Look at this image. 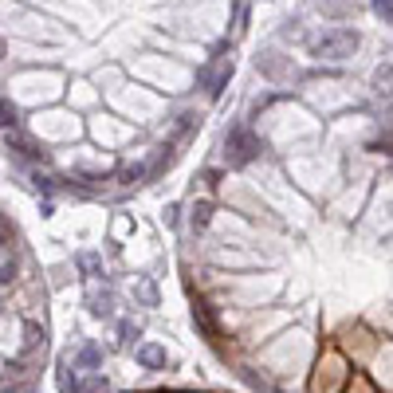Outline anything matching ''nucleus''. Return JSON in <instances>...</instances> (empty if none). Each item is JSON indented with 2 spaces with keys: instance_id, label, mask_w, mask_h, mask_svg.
<instances>
[{
  "instance_id": "nucleus-1",
  "label": "nucleus",
  "mask_w": 393,
  "mask_h": 393,
  "mask_svg": "<svg viewBox=\"0 0 393 393\" xmlns=\"http://www.w3.org/2000/svg\"><path fill=\"white\" fill-rule=\"evenodd\" d=\"M358 32L354 28H334V32H323L315 43H311V55L315 60H331V63H342L350 60L354 52H358Z\"/></svg>"
},
{
  "instance_id": "nucleus-2",
  "label": "nucleus",
  "mask_w": 393,
  "mask_h": 393,
  "mask_svg": "<svg viewBox=\"0 0 393 393\" xmlns=\"http://www.w3.org/2000/svg\"><path fill=\"white\" fill-rule=\"evenodd\" d=\"M256 154H260V138L252 134V130H228V138H224V157H228V165H248Z\"/></svg>"
},
{
  "instance_id": "nucleus-3",
  "label": "nucleus",
  "mask_w": 393,
  "mask_h": 393,
  "mask_svg": "<svg viewBox=\"0 0 393 393\" xmlns=\"http://www.w3.org/2000/svg\"><path fill=\"white\" fill-rule=\"evenodd\" d=\"M75 264H79V272H83L87 283H99V279H103V256H99V252H79Z\"/></svg>"
},
{
  "instance_id": "nucleus-4",
  "label": "nucleus",
  "mask_w": 393,
  "mask_h": 393,
  "mask_svg": "<svg viewBox=\"0 0 393 393\" xmlns=\"http://www.w3.org/2000/svg\"><path fill=\"white\" fill-rule=\"evenodd\" d=\"M134 358L142 362L145 370H162L165 366V346H157V342H142L134 350Z\"/></svg>"
},
{
  "instance_id": "nucleus-5",
  "label": "nucleus",
  "mask_w": 393,
  "mask_h": 393,
  "mask_svg": "<svg viewBox=\"0 0 393 393\" xmlns=\"http://www.w3.org/2000/svg\"><path fill=\"white\" fill-rule=\"evenodd\" d=\"M55 382H60V393H83V382H79L75 366H71V358L60 362V374H55Z\"/></svg>"
},
{
  "instance_id": "nucleus-6",
  "label": "nucleus",
  "mask_w": 393,
  "mask_h": 393,
  "mask_svg": "<svg viewBox=\"0 0 393 393\" xmlns=\"http://www.w3.org/2000/svg\"><path fill=\"white\" fill-rule=\"evenodd\" d=\"M99 362H103V350H99L94 342H83V346H79V354L71 358V366H75V370H94Z\"/></svg>"
},
{
  "instance_id": "nucleus-7",
  "label": "nucleus",
  "mask_w": 393,
  "mask_h": 393,
  "mask_svg": "<svg viewBox=\"0 0 393 393\" xmlns=\"http://www.w3.org/2000/svg\"><path fill=\"white\" fill-rule=\"evenodd\" d=\"M87 303H91V315L94 319H111L114 315V295H111V291H103V295H99V291H91V295H87Z\"/></svg>"
},
{
  "instance_id": "nucleus-8",
  "label": "nucleus",
  "mask_w": 393,
  "mask_h": 393,
  "mask_svg": "<svg viewBox=\"0 0 393 393\" xmlns=\"http://www.w3.org/2000/svg\"><path fill=\"white\" fill-rule=\"evenodd\" d=\"M189 221H193V232H205L209 221H213V201H196V205H193V216H189Z\"/></svg>"
},
{
  "instance_id": "nucleus-9",
  "label": "nucleus",
  "mask_w": 393,
  "mask_h": 393,
  "mask_svg": "<svg viewBox=\"0 0 393 393\" xmlns=\"http://www.w3.org/2000/svg\"><path fill=\"white\" fill-rule=\"evenodd\" d=\"M374 91L377 94H393V63H382L374 71Z\"/></svg>"
},
{
  "instance_id": "nucleus-10",
  "label": "nucleus",
  "mask_w": 393,
  "mask_h": 393,
  "mask_svg": "<svg viewBox=\"0 0 393 393\" xmlns=\"http://www.w3.org/2000/svg\"><path fill=\"white\" fill-rule=\"evenodd\" d=\"M134 295L145 303V307H157V287H154V279H142V283L134 287Z\"/></svg>"
},
{
  "instance_id": "nucleus-11",
  "label": "nucleus",
  "mask_w": 393,
  "mask_h": 393,
  "mask_svg": "<svg viewBox=\"0 0 393 393\" xmlns=\"http://www.w3.org/2000/svg\"><path fill=\"white\" fill-rule=\"evenodd\" d=\"M16 126V106L9 99H0V130H12Z\"/></svg>"
},
{
  "instance_id": "nucleus-12",
  "label": "nucleus",
  "mask_w": 393,
  "mask_h": 393,
  "mask_svg": "<svg viewBox=\"0 0 393 393\" xmlns=\"http://www.w3.org/2000/svg\"><path fill=\"white\" fill-rule=\"evenodd\" d=\"M374 12L377 16H393V0H374Z\"/></svg>"
},
{
  "instance_id": "nucleus-13",
  "label": "nucleus",
  "mask_w": 393,
  "mask_h": 393,
  "mask_svg": "<svg viewBox=\"0 0 393 393\" xmlns=\"http://www.w3.org/2000/svg\"><path fill=\"white\" fill-rule=\"evenodd\" d=\"M118 331H122V342H134V338H138V326H134V323H122Z\"/></svg>"
},
{
  "instance_id": "nucleus-14",
  "label": "nucleus",
  "mask_w": 393,
  "mask_h": 393,
  "mask_svg": "<svg viewBox=\"0 0 393 393\" xmlns=\"http://www.w3.org/2000/svg\"><path fill=\"white\" fill-rule=\"evenodd\" d=\"M0 55H4V43H0Z\"/></svg>"
},
{
  "instance_id": "nucleus-15",
  "label": "nucleus",
  "mask_w": 393,
  "mask_h": 393,
  "mask_svg": "<svg viewBox=\"0 0 393 393\" xmlns=\"http://www.w3.org/2000/svg\"><path fill=\"white\" fill-rule=\"evenodd\" d=\"M4 393H16V389H4Z\"/></svg>"
}]
</instances>
